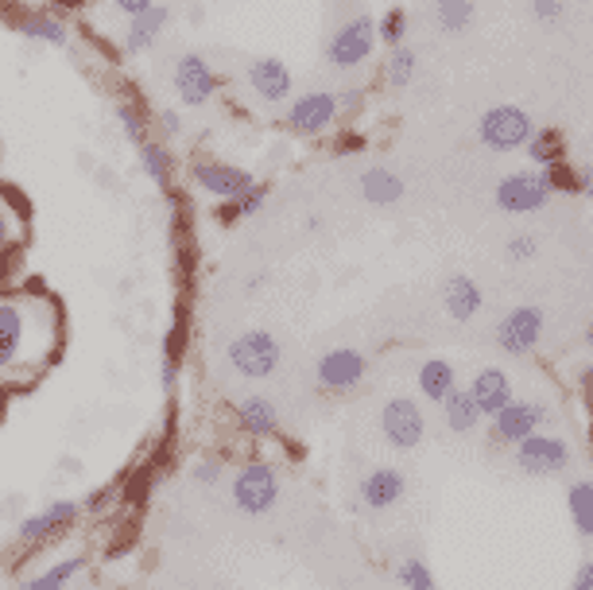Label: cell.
<instances>
[{
  "label": "cell",
  "instance_id": "obj_1",
  "mask_svg": "<svg viewBox=\"0 0 593 590\" xmlns=\"http://www.w3.org/2000/svg\"><path fill=\"white\" fill-rule=\"evenodd\" d=\"M62 350V308L47 291L0 300V373L35 377Z\"/></svg>",
  "mask_w": 593,
  "mask_h": 590
},
{
  "label": "cell",
  "instance_id": "obj_2",
  "mask_svg": "<svg viewBox=\"0 0 593 590\" xmlns=\"http://www.w3.org/2000/svg\"><path fill=\"white\" fill-rule=\"evenodd\" d=\"M225 361L237 377L245 381H264L280 369L283 350H280V338L264 326H253V331H241L230 346H225Z\"/></svg>",
  "mask_w": 593,
  "mask_h": 590
},
{
  "label": "cell",
  "instance_id": "obj_3",
  "mask_svg": "<svg viewBox=\"0 0 593 590\" xmlns=\"http://www.w3.org/2000/svg\"><path fill=\"white\" fill-rule=\"evenodd\" d=\"M280 501V471L264 459H248L233 474V505L245 517H264Z\"/></svg>",
  "mask_w": 593,
  "mask_h": 590
},
{
  "label": "cell",
  "instance_id": "obj_4",
  "mask_svg": "<svg viewBox=\"0 0 593 590\" xmlns=\"http://www.w3.org/2000/svg\"><path fill=\"white\" fill-rule=\"evenodd\" d=\"M78 517H82V501H74V497H59V501L43 505L39 513L24 517V521L16 524V544L24 547V552L51 547L55 540L70 536V529L78 524Z\"/></svg>",
  "mask_w": 593,
  "mask_h": 590
},
{
  "label": "cell",
  "instance_id": "obj_5",
  "mask_svg": "<svg viewBox=\"0 0 593 590\" xmlns=\"http://www.w3.org/2000/svg\"><path fill=\"white\" fill-rule=\"evenodd\" d=\"M535 120L527 117V109L520 105H492L477 120V140H481L489 152H520V148L532 140Z\"/></svg>",
  "mask_w": 593,
  "mask_h": 590
},
{
  "label": "cell",
  "instance_id": "obj_6",
  "mask_svg": "<svg viewBox=\"0 0 593 590\" xmlns=\"http://www.w3.org/2000/svg\"><path fill=\"white\" fill-rule=\"evenodd\" d=\"M373 51H376V20L353 16L330 35V44H326V62L338 70H357L373 59Z\"/></svg>",
  "mask_w": 593,
  "mask_h": 590
},
{
  "label": "cell",
  "instance_id": "obj_7",
  "mask_svg": "<svg viewBox=\"0 0 593 590\" xmlns=\"http://www.w3.org/2000/svg\"><path fill=\"white\" fill-rule=\"evenodd\" d=\"M171 86H175L178 102L187 105V109H202V105L213 102V94H218V86H221V78H218V70L210 67V59H206V55L187 51L183 59L175 62Z\"/></svg>",
  "mask_w": 593,
  "mask_h": 590
},
{
  "label": "cell",
  "instance_id": "obj_8",
  "mask_svg": "<svg viewBox=\"0 0 593 590\" xmlns=\"http://www.w3.org/2000/svg\"><path fill=\"white\" fill-rule=\"evenodd\" d=\"M551 198L555 190L547 183V172H516L497 183V206L504 215H535Z\"/></svg>",
  "mask_w": 593,
  "mask_h": 590
},
{
  "label": "cell",
  "instance_id": "obj_9",
  "mask_svg": "<svg viewBox=\"0 0 593 590\" xmlns=\"http://www.w3.org/2000/svg\"><path fill=\"white\" fill-rule=\"evenodd\" d=\"M381 431L396 451H416L427 436V416L411 396H392L381 408Z\"/></svg>",
  "mask_w": 593,
  "mask_h": 590
},
{
  "label": "cell",
  "instance_id": "obj_10",
  "mask_svg": "<svg viewBox=\"0 0 593 590\" xmlns=\"http://www.w3.org/2000/svg\"><path fill=\"white\" fill-rule=\"evenodd\" d=\"M190 183H195L202 195L230 203V198H241L245 190L256 187V175L245 172V167H237V163H225V160H195Z\"/></svg>",
  "mask_w": 593,
  "mask_h": 590
},
{
  "label": "cell",
  "instance_id": "obj_11",
  "mask_svg": "<svg viewBox=\"0 0 593 590\" xmlns=\"http://www.w3.org/2000/svg\"><path fill=\"white\" fill-rule=\"evenodd\" d=\"M516 466L532 478H551L570 466V447L559 436H527L524 443H516Z\"/></svg>",
  "mask_w": 593,
  "mask_h": 590
},
{
  "label": "cell",
  "instance_id": "obj_12",
  "mask_svg": "<svg viewBox=\"0 0 593 590\" xmlns=\"http://www.w3.org/2000/svg\"><path fill=\"white\" fill-rule=\"evenodd\" d=\"M497 350L509 358H524L539 346L543 338V311L539 308H516L497 323Z\"/></svg>",
  "mask_w": 593,
  "mask_h": 590
},
{
  "label": "cell",
  "instance_id": "obj_13",
  "mask_svg": "<svg viewBox=\"0 0 593 590\" xmlns=\"http://www.w3.org/2000/svg\"><path fill=\"white\" fill-rule=\"evenodd\" d=\"M334 120H338V94H330V90L295 97L288 109V129L295 137H323L326 129H334Z\"/></svg>",
  "mask_w": 593,
  "mask_h": 590
},
{
  "label": "cell",
  "instance_id": "obj_14",
  "mask_svg": "<svg viewBox=\"0 0 593 590\" xmlns=\"http://www.w3.org/2000/svg\"><path fill=\"white\" fill-rule=\"evenodd\" d=\"M543 424H547V408H543L539 401H509L492 416V439L516 447L524 443L527 436H535Z\"/></svg>",
  "mask_w": 593,
  "mask_h": 590
},
{
  "label": "cell",
  "instance_id": "obj_15",
  "mask_svg": "<svg viewBox=\"0 0 593 590\" xmlns=\"http://www.w3.org/2000/svg\"><path fill=\"white\" fill-rule=\"evenodd\" d=\"M364 369H369V358H364L361 350L341 346V350H330L318 358L314 377H318V385H323L326 393H349V389H357L364 381Z\"/></svg>",
  "mask_w": 593,
  "mask_h": 590
},
{
  "label": "cell",
  "instance_id": "obj_16",
  "mask_svg": "<svg viewBox=\"0 0 593 590\" xmlns=\"http://www.w3.org/2000/svg\"><path fill=\"white\" fill-rule=\"evenodd\" d=\"M248 78V90H253L260 102L276 105V102H288L291 97V86H295V78H291L288 62L276 59V55H260V59L248 62L245 70Z\"/></svg>",
  "mask_w": 593,
  "mask_h": 590
},
{
  "label": "cell",
  "instance_id": "obj_17",
  "mask_svg": "<svg viewBox=\"0 0 593 590\" xmlns=\"http://www.w3.org/2000/svg\"><path fill=\"white\" fill-rule=\"evenodd\" d=\"M233 424L248 439H276L280 436V408L268 396H245L233 404Z\"/></svg>",
  "mask_w": 593,
  "mask_h": 590
},
{
  "label": "cell",
  "instance_id": "obj_18",
  "mask_svg": "<svg viewBox=\"0 0 593 590\" xmlns=\"http://www.w3.org/2000/svg\"><path fill=\"white\" fill-rule=\"evenodd\" d=\"M9 24L16 27L24 39H35V44H47V47H67L70 44V24L59 16V12H12Z\"/></svg>",
  "mask_w": 593,
  "mask_h": 590
},
{
  "label": "cell",
  "instance_id": "obj_19",
  "mask_svg": "<svg viewBox=\"0 0 593 590\" xmlns=\"http://www.w3.org/2000/svg\"><path fill=\"white\" fill-rule=\"evenodd\" d=\"M171 4H160L155 0L152 9L148 12H140V16H132L128 20V32H125V51L128 55H144V51H152L155 47V39L163 35V27L171 24Z\"/></svg>",
  "mask_w": 593,
  "mask_h": 590
},
{
  "label": "cell",
  "instance_id": "obj_20",
  "mask_svg": "<svg viewBox=\"0 0 593 590\" xmlns=\"http://www.w3.org/2000/svg\"><path fill=\"white\" fill-rule=\"evenodd\" d=\"M469 396H474V404H477V412L481 416H497L504 404L512 401V381H509V373L504 369H481V373L469 381Z\"/></svg>",
  "mask_w": 593,
  "mask_h": 590
},
{
  "label": "cell",
  "instance_id": "obj_21",
  "mask_svg": "<svg viewBox=\"0 0 593 590\" xmlns=\"http://www.w3.org/2000/svg\"><path fill=\"white\" fill-rule=\"evenodd\" d=\"M404 489H407V482L396 466H376V471L364 474L361 501L369 505V509H392V505L404 497Z\"/></svg>",
  "mask_w": 593,
  "mask_h": 590
},
{
  "label": "cell",
  "instance_id": "obj_22",
  "mask_svg": "<svg viewBox=\"0 0 593 590\" xmlns=\"http://www.w3.org/2000/svg\"><path fill=\"white\" fill-rule=\"evenodd\" d=\"M442 303H446L450 319H458V323H469V319H477V311H481L485 296L481 288H477L474 276H450L446 288H442Z\"/></svg>",
  "mask_w": 593,
  "mask_h": 590
},
{
  "label": "cell",
  "instance_id": "obj_23",
  "mask_svg": "<svg viewBox=\"0 0 593 590\" xmlns=\"http://www.w3.org/2000/svg\"><path fill=\"white\" fill-rule=\"evenodd\" d=\"M454 389H458V373H454V366H450L446 358H427L423 366H419V393H423L427 401L442 404Z\"/></svg>",
  "mask_w": 593,
  "mask_h": 590
},
{
  "label": "cell",
  "instance_id": "obj_24",
  "mask_svg": "<svg viewBox=\"0 0 593 590\" xmlns=\"http://www.w3.org/2000/svg\"><path fill=\"white\" fill-rule=\"evenodd\" d=\"M136 155H140V172L148 175L152 183H160V187H171V180H175V152H171L163 140H144V144L136 148Z\"/></svg>",
  "mask_w": 593,
  "mask_h": 590
},
{
  "label": "cell",
  "instance_id": "obj_25",
  "mask_svg": "<svg viewBox=\"0 0 593 590\" xmlns=\"http://www.w3.org/2000/svg\"><path fill=\"white\" fill-rule=\"evenodd\" d=\"M361 195L364 203H373V206H392L404 198V180H399L396 172H388V167H369V172L361 175Z\"/></svg>",
  "mask_w": 593,
  "mask_h": 590
},
{
  "label": "cell",
  "instance_id": "obj_26",
  "mask_svg": "<svg viewBox=\"0 0 593 590\" xmlns=\"http://www.w3.org/2000/svg\"><path fill=\"white\" fill-rule=\"evenodd\" d=\"M442 419H446V428L454 431V436H466V431H474L477 424H481V412H477L469 389H454V393L442 401Z\"/></svg>",
  "mask_w": 593,
  "mask_h": 590
},
{
  "label": "cell",
  "instance_id": "obj_27",
  "mask_svg": "<svg viewBox=\"0 0 593 590\" xmlns=\"http://www.w3.org/2000/svg\"><path fill=\"white\" fill-rule=\"evenodd\" d=\"M82 571H85V556H67V559H59V564L47 567V571L24 579L16 590H70L74 575H82Z\"/></svg>",
  "mask_w": 593,
  "mask_h": 590
},
{
  "label": "cell",
  "instance_id": "obj_28",
  "mask_svg": "<svg viewBox=\"0 0 593 590\" xmlns=\"http://www.w3.org/2000/svg\"><path fill=\"white\" fill-rule=\"evenodd\" d=\"M434 24L446 35H462L474 27L477 20V0H434Z\"/></svg>",
  "mask_w": 593,
  "mask_h": 590
},
{
  "label": "cell",
  "instance_id": "obj_29",
  "mask_svg": "<svg viewBox=\"0 0 593 590\" xmlns=\"http://www.w3.org/2000/svg\"><path fill=\"white\" fill-rule=\"evenodd\" d=\"M416 70H419V55L416 47H407V39L388 47V62H384V82H388V90H407L411 78H416Z\"/></svg>",
  "mask_w": 593,
  "mask_h": 590
},
{
  "label": "cell",
  "instance_id": "obj_30",
  "mask_svg": "<svg viewBox=\"0 0 593 590\" xmlns=\"http://www.w3.org/2000/svg\"><path fill=\"white\" fill-rule=\"evenodd\" d=\"M524 148H527V155H532L535 167H551V163L567 160V140H562L559 129H535Z\"/></svg>",
  "mask_w": 593,
  "mask_h": 590
},
{
  "label": "cell",
  "instance_id": "obj_31",
  "mask_svg": "<svg viewBox=\"0 0 593 590\" xmlns=\"http://www.w3.org/2000/svg\"><path fill=\"white\" fill-rule=\"evenodd\" d=\"M264 203H268V187H264V183H256V187L245 190L241 198H230V203L218 206V222L233 225V222H241V218H253V215H260V210H264Z\"/></svg>",
  "mask_w": 593,
  "mask_h": 590
},
{
  "label": "cell",
  "instance_id": "obj_32",
  "mask_svg": "<svg viewBox=\"0 0 593 590\" xmlns=\"http://www.w3.org/2000/svg\"><path fill=\"white\" fill-rule=\"evenodd\" d=\"M570 505V521L582 536H593V482H574L567 494Z\"/></svg>",
  "mask_w": 593,
  "mask_h": 590
},
{
  "label": "cell",
  "instance_id": "obj_33",
  "mask_svg": "<svg viewBox=\"0 0 593 590\" xmlns=\"http://www.w3.org/2000/svg\"><path fill=\"white\" fill-rule=\"evenodd\" d=\"M117 125L125 129V137L132 140L136 148L144 144V140H152V125H148V113L140 109L136 102H120V105H117Z\"/></svg>",
  "mask_w": 593,
  "mask_h": 590
},
{
  "label": "cell",
  "instance_id": "obj_34",
  "mask_svg": "<svg viewBox=\"0 0 593 590\" xmlns=\"http://www.w3.org/2000/svg\"><path fill=\"white\" fill-rule=\"evenodd\" d=\"M396 579L404 590H434V575L423 559H404V564L396 567Z\"/></svg>",
  "mask_w": 593,
  "mask_h": 590
},
{
  "label": "cell",
  "instance_id": "obj_35",
  "mask_svg": "<svg viewBox=\"0 0 593 590\" xmlns=\"http://www.w3.org/2000/svg\"><path fill=\"white\" fill-rule=\"evenodd\" d=\"M404 35H407V12L404 9H388L381 16V24H376V39L388 47L404 44Z\"/></svg>",
  "mask_w": 593,
  "mask_h": 590
},
{
  "label": "cell",
  "instance_id": "obj_36",
  "mask_svg": "<svg viewBox=\"0 0 593 590\" xmlns=\"http://www.w3.org/2000/svg\"><path fill=\"white\" fill-rule=\"evenodd\" d=\"M543 172H547V183H551L555 195H578V172L567 160L551 163V167H543Z\"/></svg>",
  "mask_w": 593,
  "mask_h": 590
},
{
  "label": "cell",
  "instance_id": "obj_37",
  "mask_svg": "<svg viewBox=\"0 0 593 590\" xmlns=\"http://www.w3.org/2000/svg\"><path fill=\"white\" fill-rule=\"evenodd\" d=\"M221 474H225V462L221 459H213V454H202V459L195 462V466H190V478L198 482V486H218L221 482Z\"/></svg>",
  "mask_w": 593,
  "mask_h": 590
},
{
  "label": "cell",
  "instance_id": "obj_38",
  "mask_svg": "<svg viewBox=\"0 0 593 590\" xmlns=\"http://www.w3.org/2000/svg\"><path fill=\"white\" fill-rule=\"evenodd\" d=\"M504 253H509L512 265H532L535 253H539V241H535L532 233H516V238L504 245Z\"/></svg>",
  "mask_w": 593,
  "mask_h": 590
},
{
  "label": "cell",
  "instance_id": "obj_39",
  "mask_svg": "<svg viewBox=\"0 0 593 590\" xmlns=\"http://www.w3.org/2000/svg\"><path fill=\"white\" fill-rule=\"evenodd\" d=\"M532 16L539 20L543 27L562 24V16H567V0H532Z\"/></svg>",
  "mask_w": 593,
  "mask_h": 590
},
{
  "label": "cell",
  "instance_id": "obj_40",
  "mask_svg": "<svg viewBox=\"0 0 593 590\" xmlns=\"http://www.w3.org/2000/svg\"><path fill=\"white\" fill-rule=\"evenodd\" d=\"M20 218H16V210H12L9 203H0V248H9L12 241H20Z\"/></svg>",
  "mask_w": 593,
  "mask_h": 590
},
{
  "label": "cell",
  "instance_id": "obj_41",
  "mask_svg": "<svg viewBox=\"0 0 593 590\" xmlns=\"http://www.w3.org/2000/svg\"><path fill=\"white\" fill-rule=\"evenodd\" d=\"M364 109V94L361 90H346V94H338V117H357V113Z\"/></svg>",
  "mask_w": 593,
  "mask_h": 590
},
{
  "label": "cell",
  "instance_id": "obj_42",
  "mask_svg": "<svg viewBox=\"0 0 593 590\" xmlns=\"http://www.w3.org/2000/svg\"><path fill=\"white\" fill-rule=\"evenodd\" d=\"M155 125H160V129L175 140L178 132H183V113H178V109H160V113H155Z\"/></svg>",
  "mask_w": 593,
  "mask_h": 590
},
{
  "label": "cell",
  "instance_id": "obj_43",
  "mask_svg": "<svg viewBox=\"0 0 593 590\" xmlns=\"http://www.w3.org/2000/svg\"><path fill=\"white\" fill-rule=\"evenodd\" d=\"M113 494H117V489H113V486L94 489V494H90V497H85V501H82V513H97V509H105V505L113 501Z\"/></svg>",
  "mask_w": 593,
  "mask_h": 590
},
{
  "label": "cell",
  "instance_id": "obj_44",
  "mask_svg": "<svg viewBox=\"0 0 593 590\" xmlns=\"http://www.w3.org/2000/svg\"><path fill=\"white\" fill-rule=\"evenodd\" d=\"M570 590H593V559H585V564L578 567L574 579H570Z\"/></svg>",
  "mask_w": 593,
  "mask_h": 590
},
{
  "label": "cell",
  "instance_id": "obj_45",
  "mask_svg": "<svg viewBox=\"0 0 593 590\" xmlns=\"http://www.w3.org/2000/svg\"><path fill=\"white\" fill-rule=\"evenodd\" d=\"M113 4H117V9L125 12L128 20H132V16H140V12H148V9H152L155 0H113Z\"/></svg>",
  "mask_w": 593,
  "mask_h": 590
},
{
  "label": "cell",
  "instance_id": "obj_46",
  "mask_svg": "<svg viewBox=\"0 0 593 590\" xmlns=\"http://www.w3.org/2000/svg\"><path fill=\"white\" fill-rule=\"evenodd\" d=\"M578 195L590 198V203H593V163H585V167H578Z\"/></svg>",
  "mask_w": 593,
  "mask_h": 590
},
{
  "label": "cell",
  "instance_id": "obj_47",
  "mask_svg": "<svg viewBox=\"0 0 593 590\" xmlns=\"http://www.w3.org/2000/svg\"><path fill=\"white\" fill-rule=\"evenodd\" d=\"M361 148H364V137H353V132H346V137L338 140V148H334V152L346 155V152H361Z\"/></svg>",
  "mask_w": 593,
  "mask_h": 590
},
{
  "label": "cell",
  "instance_id": "obj_48",
  "mask_svg": "<svg viewBox=\"0 0 593 590\" xmlns=\"http://www.w3.org/2000/svg\"><path fill=\"white\" fill-rule=\"evenodd\" d=\"M578 381H582L585 393H593V366H585L582 373H578Z\"/></svg>",
  "mask_w": 593,
  "mask_h": 590
},
{
  "label": "cell",
  "instance_id": "obj_49",
  "mask_svg": "<svg viewBox=\"0 0 593 590\" xmlns=\"http://www.w3.org/2000/svg\"><path fill=\"white\" fill-rule=\"evenodd\" d=\"M585 346H590V350H593V323L585 326Z\"/></svg>",
  "mask_w": 593,
  "mask_h": 590
}]
</instances>
